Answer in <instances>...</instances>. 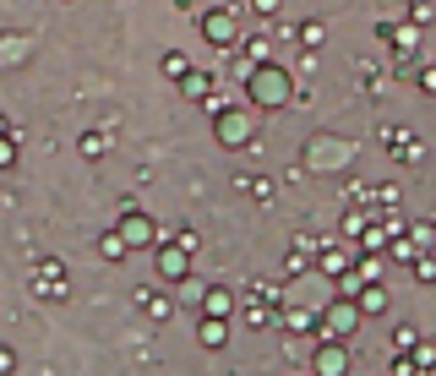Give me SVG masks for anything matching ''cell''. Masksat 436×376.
<instances>
[{
    "instance_id": "obj_1",
    "label": "cell",
    "mask_w": 436,
    "mask_h": 376,
    "mask_svg": "<svg viewBox=\"0 0 436 376\" xmlns=\"http://www.w3.org/2000/svg\"><path fill=\"white\" fill-rule=\"evenodd\" d=\"M327 322H333V333H344V327H355V311H344V305H333V311H327Z\"/></svg>"
}]
</instances>
